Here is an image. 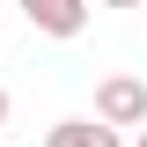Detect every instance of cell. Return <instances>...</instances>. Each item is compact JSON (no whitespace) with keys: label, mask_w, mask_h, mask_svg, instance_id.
Wrapping results in <instances>:
<instances>
[{"label":"cell","mask_w":147,"mask_h":147,"mask_svg":"<svg viewBox=\"0 0 147 147\" xmlns=\"http://www.w3.org/2000/svg\"><path fill=\"white\" fill-rule=\"evenodd\" d=\"M96 118H103L110 132H118V125H147V81H132V74H110L103 88H96Z\"/></svg>","instance_id":"6da1fadb"},{"label":"cell","mask_w":147,"mask_h":147,"mask_svg":"<svg viewBox=\"0 0 147 147\" xmlns=\"http://www.w3.org/2000/svg\"><path fill=\"white\" fill-rule=\"evenodd\" d=\"M22 22L44 37H81L88 30V0H22Z\"/></svg>","instance_id":"7a4b0ae2"},{"label":"cell","mask_w":147,"mask_h":147,"mask_svg":"<svg viewBox=\"0 0 147 147\" xmlns=\"http://www.w3.org/2000/svg\"><path fill=\"white\" fill-rule=\"evenodd\" d=\"M88 7H140V0H88Z\"/></svg>","instance_id":"277c9868"},{"label":"cell","mask_w":147,"mask_h":147,"mask_svg":"<svg viewBox=\"0 0 147 147\" xmlns=\"http://www.w3.org/2000/svg\"><path fill=\"white\" fill-rule=\"evenodd\" d=\"M44 147H125V140H118L103 118H59V125L44 132Z\"/></svg>","instance_id":"3957f363"},{"label":"cell","mask_w":147,"mask_h":147,"mask_svg":"<svg viewBox=\"0 0 147 147\" xmlns=\"http://www.w3.org/2000/svg\"><path fill=\"white\" fill-rule=\"evenodd\" d=\"M132 147H147V125H140V140H132Z\"/></svg>","instance_id":"8992f818"},{"label":"cell","mask_w":147,"mask_h":147,"mask_svg":"<svg viewBox=\"0 0 147 147\" xmlns=\"http://www.w3.org/2000/svg\"><path fill=\"white\" fill-rule=\"evenodd\" d=\"M7 110H15V103H7V88H0V125H7Z\"/></svg>","instance_id":"5b68a950"}]
</instances>
